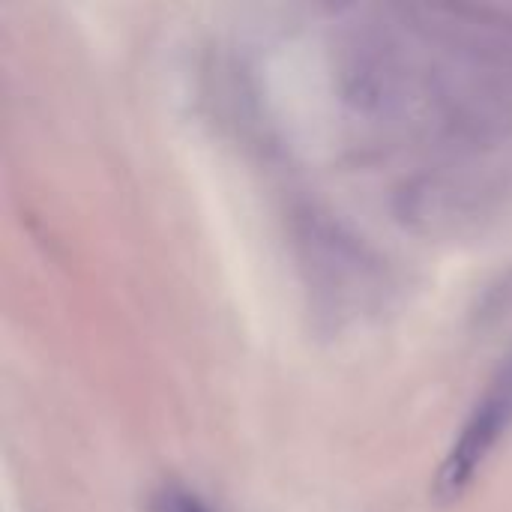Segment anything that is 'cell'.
I'll return each mask as SVG.
<instances>
[{"label": "cell", "instance_id": "cell-1", "mask_svg": "<svg viewBox=\"0 0 512 512\" xmlns=\"http://www.w3.org/2000/svg\"><path fill=\"white\" fill-rule=\"evenodd\" d=\"M510 423V417L489 399H483L474 408V414L462 426L456 444L447 450V456H444V462L438 468L435 498L441 504H453L468 492V486L474 483V477L483 468L486 456L495 450V444L501 441V435L507 432Z\"/></svg>", "mask_w": 512, "mask_h": 512}, {"label": "cell", "instance_id": "cell-2", "mask_svg": "<svg viewBox=\"0 0 512 512\" xmlns=\"http://www.w3.org/2000/svg\"><path fill=\"white\" fill-rule=\"evenodd\" d=\"M144 512H213L204 498H198L195 492L183 489V486H159L147 495Z\"/></svg>", "mask_w": 512, "mask_h": 512}, {"label": "cell", "instance_id": "cell-3", "mask_svg": "<svg viewBox=\"0 0 512 512\" xmlns=\"http://www.w3.org/2000/svg\"><path fill=\"white\" fill-rule=\"evenodd\" d=\"M489 402H495L507 417L512 420V357L507 360V366H504V372H501V378L495 381V387H492V393L486 396Z\"/></svg>", "mask_w": 512, "mask_h": 512}]
</instances>
